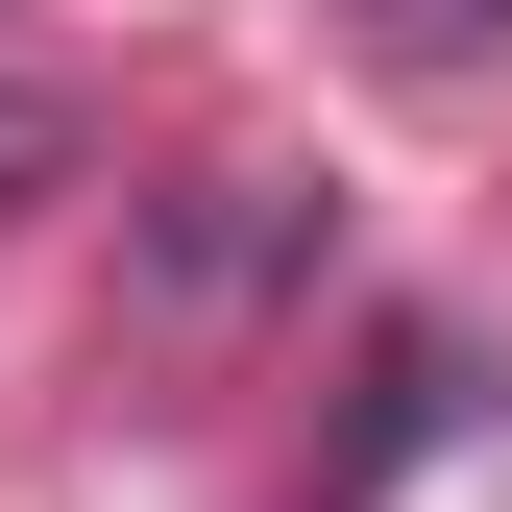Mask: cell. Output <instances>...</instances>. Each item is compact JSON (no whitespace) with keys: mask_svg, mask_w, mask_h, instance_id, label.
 <instances>
[{"mask_svg":"<svg viewBox=\"0 0 512 512\" xmlns=\"http://www.w3.org/2000/svg\"><path fill=\"white\" fill-rule=\"evenodd\" d=\"M317 269V171H196V196L147 220V317H244Z\"/></svg>","mask_w":512,"mask_h":512,"instance_id":"cell-1","label":"cell"},{"mask_svg":"<svg viewBox=\"0 0 512 512\" xmlns=\"http://www.w3.org/2000/svg\"><path fill=\"white\" fill-rule=\"evenodd\" d=\"M439 439H464V342H439V317H391V342H366V415H342V464H317V512H366L391 464H439Z\"/></svg>","mask_w":512,"mask_h":512,"instance_id":"cell-2","label":"cell"},{"mask_svg":"<svg viewBox=\"0 0 512 512\" xmlns=\"http://www.w3.org/2000/svg\"><path fill=\"white\" fill-rule=\"evenodd\" d=\"M74 171H98V98H74V74H0V220L74 196Z\"/></svg>","mask_w":512,"mask_h":512,"instance_id":"cell-3","label":"cell"},{"mask_svg":"<svg viewBox=\"0 0 512 512\" xmlns=\"http://www.w3.org/2000/svg\"><path fill=\"white\" fill-rule=\"evenodd\" d=\"M366 49H391V74H464V49H512V0H342Z\"/></svg>","mask_w":512,"mask_h":512,"instance_id":"cell-4","label":"cell"}]
</instances>
